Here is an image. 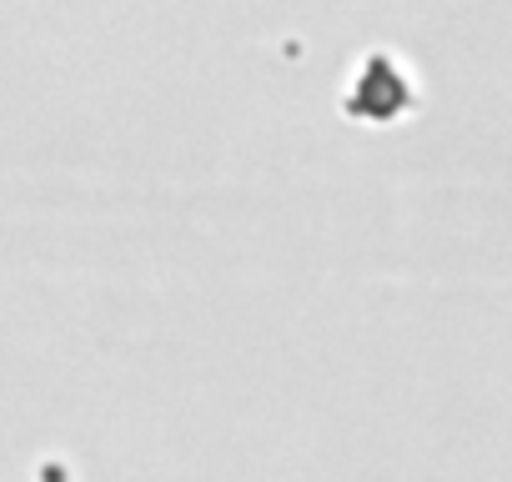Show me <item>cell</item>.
I'll return each instance as SVG.
<instances>
[{"label":"cell","instance_id":"cell-1","mask_svg":"<svg viewBox=\"0 0 512 482\" xmlns=\"http://www.w3.org/2000/svg\"><path fill=\"white\" fill-rule=\"evenodd\" d=\"M357 116H372V121H392L402 106H407V86H402V76L387 66V61H372L367 66V76H362V86H357V96L347 101Z\"/></svg>","mask_w":512,"mask_h":482}]
</instances>
